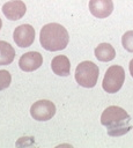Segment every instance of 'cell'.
I'll return each instance as SVG.
<instances>
[{"label":"cell","mask_w":133,"mask_h":148,"mask_svg":"<svg viewBox=\"0 0 133 148\" xmlns=\"http://www.w3.org/2000/svg\"><path fill=\"white\" fill-rule=\"evenodd\" d=\"M43 65V56L37 51L27 52L21 56L19 66L23 72H34Z\"/></svg>","instance_id":"52a82bcc"},{"label":"cell","mask_w":133,"mask_h":148,"mask_svg":"<svg viewBox=\"0 0 133 148\" xmlns=\"http://www.w3.org/2000/svg\"><path fill=\"white\" fill-rule=\"evenodd\" d=\"M95 57L99 61L108 62V61H111V60L114 59L116 51H114L113 46L110 45L109 43H101L95 49Z\"/></svg>","instance_id":"8fae6325"},{"label":"cell","mask_w":133,"mask_h":148,"mask_svg":"<svg viewBox=\"0 0 133 148\" xmlns=\"http://www.w3.org/2000/svg\"><path fill=\"white\" fill-rule=\"evenodd\" d=\"M12 82V75L6 69H0V90H3L9 87Z\"/></svg>","instance_id":"5bb4252c"},{"label":"cell","mask_w":133,"mask_h":148,"mask_svg":"<svg viewBox=\"0 0 133 148\" xmlns=\"http://www.w3.org/2000/svg\"><path fill=\"white\" fill-rule=\"evenodd\" d=\"M14 58H15L14 47L9 43L5 40H0V66L10 65Z\"/></svg>","instance_id":"7c38bea8"},{"label":"cell","mask_w":133,"mask_h":148,"mask_svg":"<svg viewBox=\"0 0 133 148\" xmlns=\"http://www.w3.org/2000/svg\"><path fill=\"white\" fill-rule=\"evenodd\" d=\"M39 42L46 51L64 50L69 42V35L65 27L59 23L45 24L39 32Z\"/></svg>","instance_id":"7a4b0ae2"},{"label":"cell","mask_w":133,"mask_h":148,"mask_svg":"<svg viewBox=\"0 0 133 148\" xmlns=\"http://www.w3.org/2000/svg\"><path fill=\"white\" fill-rule=\"evenodd\" d=\"M13 39L19 47H29L35 40V29L30 24H21L15 28Z\"/></svg>","instance_id":"8992f818"},{"label":"cell","mask_w":133,"mask_h":148,"mask_svg":"<svg viewBox=\"0 0 133 148\" xmlns=\"http://www.w3.org/2000/svg\"><path fill=\"white\" fill-rule=\"evenodd\" d=\"M1 27H2V21H1V18H0V29H1Z\"/></svg>","instance_id":"2e32d148"},{"label":"cell","mask_w":133,"mask_h":148,"mask_svg":"<svg viewBox=\"0 0 133 148\" xmlns=\"http://www.w3.org/2000/svg\"><path fill=\"white\" fill-rule=\"evenodd\" d=\"M51 68L54 74L59 76H68L71 73V62L69 59L64 56H56L51 61Z\"/></svg>","instance_id":"30bf717a"},{"label":"cell","mask_w":133,"mask_h":148,"mask_svg":"<svg viewBox=\"0 0 133 148\" xmlns=\"http://www.w3.org/2000/svg\"><path fill=\"white\" fill-rule=\"evenodd\" d=\"M99 75L98 66L93 61H82L76 66L75 69V80L76 82L84 88H93L96 86Z\"/></svg>","instance_id":"3957f363"},{"label":"cell","mask_w":133,"mask_h":148,"mask_svg":"<svg viewBox=\"0 0 133 148\" xmlns=\"http://www.w3.org/2000/svg\"><path fill=\"white\" fill-rule=\"evenodd\" d=\"M27 12V6L22 0H10L2 6V13L6 18L10 21L20 20L24 16Z\"/></svg>","instance_id":"ba28073f"},{"label":"cell","mask_w":133,"mask_h":148,"mask_svg":"<svg viewBox=\"0 0 133 148\" xmlns=\"http://www.w3.org/2000/svg\"><path fill=\"white\" fill-rule=\"evenodd\" d=\"M130 73L132 75V77H133V59L130 61Z\"/></svg>","instance_id":"9a60e30c"},{"label":"cell","mask_w":133,"mask_h":148,"mask_svg":"<svg viewBox=\"0 0 133 148\" xmlns=\"http://www.w3.org/2000/svg\"><path fill=\"white\" fill-rule=\"evenodd\" d=\"M125 81V71L121 66L113 65L110 66L104 75L103 82H102V88L110 94L117 92L121 87Z\"/></svg>","instance_id":"277c9868"},{"label":"cell","mask_w":133,"mask_h":148,"mask_svg":"<svg viewBox=\"0 0 133 148\" xmlns=\"http://www.w3.org/2000/svg\"><path fill=\"white\" fill-rule=\"evenodd\" d=\"M101 124L106 127V132L110 136L124 135L132 128L130 114L123 108L116 105L108 106L103 111Z\"/></svg>","instance_id":"6da1fadb"},{"label":"cell","mask_w":133,"mask_h":148,"mask_svg":"<svg viewBox=\"0 0 133 148\" xmlns=\"http://www.w3.org/2000/svg\"><path fill=\"white\" fill-rule=\"evenodd\" d=\"M89 10L97 18H105L113 12L112 0H89Z\"/></svg>","instance_id":"9c48e42d"},{"label":"cell","mask_w":133,"mask_h":148,"mask_svg":"<svg viewBox=\"0 0 133 148\" xmlns=\"http://www.w3.org/2000/svg\"><path fill=\"white\" fill-rule=\"evenodd\" d=\"M121 44L128 52H133V30L126 31L121 37Z\"/></svg>","instance_id":"4fadbf2b"},{"label":"cell","mask_w":133,"mask_h":148,"mask_svg":"<svg viewBox=\"0 0 133 148\" xmlns=\"http://www.w3.org/2000/svg\"><path fill=\"white\" fill-rule=\"evenodd\" d=\"M30 114L38 121L50 120L56 114V105L49 99H39L31 105Z\"/></svg>","instance_id":"5b68a950"}]
</instances>
